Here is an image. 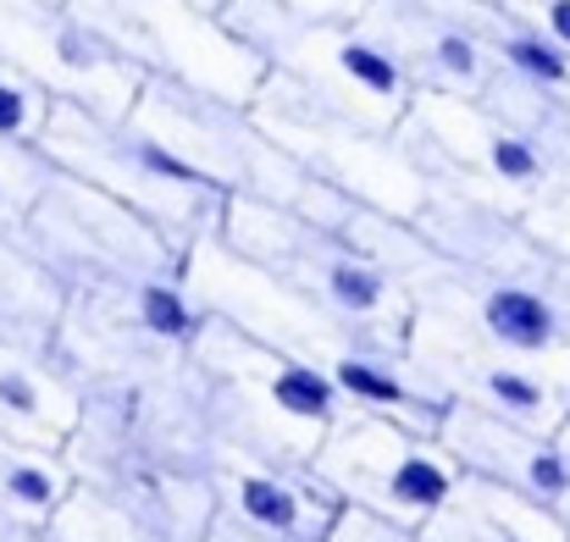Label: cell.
<instances>
[{
  "instance_id": "6",
  "label": "cell",
  "mask_w": 570,
  "mask_h": 542,
  "mask_svg": "<svg viewBox=\"0 0 570 542\" xmlns=\"http://www.w3.org/2000/svg\"><path fill=\"white\" fill-rule=\"evenodd\" d=\"M222 22L261 56V67L327 111H344L366 128H399L415 89L399 61L382 50L361 22L299 17L277 0H227Z\"/></svg>"
},
{
  "instance_id": "7",
  "label": "cell",
  "mask_w": 570,
  "mask_h": 542,
  "mask_svg": "<svg viewBox=\"0 0 570 542\" xmlns=\"http://www.w3.org/2000/svg\"><path fill=\"white\" fill-rule=\"evenodd\" d=\"M399 139L426 173L432 194H460L527 216L560 188L549 156L515 122H504L493 106L465 95H415L399 122Z\"/></svg>"
},
{
  "instance_id": "19",
  "label": "cell",
  "mask_w": 570,
  "mask_h": 542,
  "mask_svg": "<svg viewBox=\"0 0 570 542\" xmlns=\"http://www.w3.org/2000/svg\"><path fill=\"white\" fill-rule=\"evenodd\" d=\"M521 221H527V233H532L549 255H560L570 266V183H560V188H554L543 205H532Z\"/></svg>"
},
{
  "instance_id": "5",
  "label": "cell",
  "mask_w": 570,
  "mask_h": 542,
  "mask_svg": "<svg viewBox=\"0 0 570 542\" xmlns=\"http://www.w3.org/2000/svg\"><path fill=\"white\" fill-rule=\"evenodd\" d=\"M128 117L139 128H150L167 150H178L227 199H261V205L299 210L316 221H327L350 199L322 178H311L288 150H277L244 100H222V95L178 83V78H145Z\"/></svg>"
},
{
  "instance_id": "3",
  "label": "cell",
  "mask_w": 570,
  "mask_h": 542,
  "mask_svg": "<svg viewBox=\"0 0 570 542\" xmlns=\"http://www.w3.org/2000/svg\"><path fill=\"white\" fill-rule=\"evenodd\" d=\"M216 238L249 266H261L272 283H283L288 294L316 305L322 316L344 322L350 333L404 349L410 316H415L404 283L338 227L299 216V210L261 205V199H227Z\"/></svg>"
},
{
  "instance_id": "1",
  "label": "cell",
  "mask_w": 570,
  "mask_h": 542,
  "mask_svg": "<svg viewBox=\"0 0 570 542\" xmlns=\"http://www.w3.org/2000/svg\"><path fill=\"white\" fill-rule=\"evenodd\" d=\"M184 272H189V288L199 294V305L249 333L255 344L266 349H283L294 361H305L311 371H322L350 410H372V415H393L415 432H432L438 437V421H443V398L415 376V365L404 349H387L372 344L361 333H350L344 322L322 316L316 305H305L299 294H288L283 283H272L261 266H249L244 255H233L216 233L199 238L189 255H184Z\"/></svg>"
},
{
  "instance_id": "9",
  "label": "cell",
  "mask_w": 570,
  "mask_h": 542,
  "mask_svg": "<svg viewBox=\"0 0 570 542\" xmlns=\"http://www.w3.org/2000/svg\"><path fill=\"white\" fill-rule=\"evenodd\" d=\"M410 322H426L438 333H454L465 344L515 355L527 365H543L570 387V316L566 305L527 277L488 272V266H460L449 255H426L410 277Z\"/></svg>"
},
{
  "instance_id": "13",
  "label": "cell",
  "mask_w": 570,
  "mask_h": 542,
  "mask_svg": "<svg viewBox=\"0 0 570 542\" xmlns=\"http://www.w3.org/2000/svg\"><path fill=\"white\" fill-rule=\"evenodd\" d=\"M0 50L45 100L128 117L145 72L67 0H0Z\"/></svg>"
},
{
  "instance_id": "8",
  "label": "cell",
  "mask_w": 570,
  "mask_h": 542,
  "mask_svg": "<svg viewBox=\"0 0 570 542\" xmlns=\"http://www.w3.org/2000/svg\"><path fill=\"white\" fill-rule=\"evenodd\" d=\"M255 122L272 134L277 150H288L311 178H322L327 188L372 205L382 216H399V221H415L432 199V183L415 167V156L404 150L399 128H366L344 111H327L316 106L311 95H299L294 83L283 78H261L255 100H249Z\"/></svg>"
},
{
  "instance_id": "4",
  "label": "cell",
  "mask_w": 570,
  "mask_h": 542,
  "mask_svg": "<svg viewBox=\"0 0 570 542\" xmlns=\"http://www.w3.org/2000/svg\"><path fill=\"white\" fill-rule=\"evenodd\" d=\"M39 156L56 173L89 183L106 199H117L122 210L145 216L184 255L222 227L227 194L205 173H194L178 150H167L150 128H139L134 117H100V111L50 100V117H45V134H39Z\"/></svg>"
},
{
  "instance_id": "11",
  "label": "cell",
  "mask_w": 570,
  "mask_h": 542,
  "mask_svg": "<svg viewBox=\"0 0 570 542\" xmlns=\"http://www.w3.org/2000/svg\"><path fill=\"white\" fill-rule=\"evenodd\" d=\"M89 17L145 78H178L222 100H255L266 67L261 56L216 17L189 0H67Z\"/></svg>"
},
{
  "instance_id": "14",
  "label": "cell",
  "mask_w": 570,
  "mask_h": 542,
  "mask_svg": "<svg viewBox=\"0 0 570 542\" xmlns=\"http://www.w3.org/2000/svg\"><path fill=\"white\" fill-rule=\"evenodd\" d=\"M404 355L443 404H465L476 415H493V421H510V426H527L543 437H560L570 426V387L560 376H549L543 365L465 344L426 322H410Z\"/></svg>"
},
{
  "instance_id": "12",
  "label": "cell",
  "mask_w": 570,
  "mask_h": 542,
  "mask_svg": "<svg viewBox=\"0 0 570 542\" xmlns=\"http://www.w3.org/2000/svg\"><path fill=\"white\" fill-rule=\"evenodd\" d=\"M28 210L45 227V266L67 283L72 299L117 288V283H139V277L184 272V249L167 233H156L145 216L122 210L100 188L67 178L56 167Z\"/></svg>"
},
{
  "instance_id": "20",
  "label": "cell",
  "mask_w": 570,
  "mask_h": 542,
  "mask_svg": "<svg viewBox=\"0 0 570 542\" xmlns=\"http://www.w3.org/2000/svg\"><path fill=\"white\" fill-rule=\"evenodd\" d=\"M510 17H521L527 28H538L549 45H560L570 56V0H499Z\"/></svg>"
},
{
  "instance_id": "18",
  "label": "cell",
  "mask_w": 570,
  "mask_h": 542,
  "mask_svg": "<svg viewBox=\"0 0 570 542\" xmlns=\"http://www.w3.org/2000/svg\"><path fill=\"white\" fill-rule=\"evenodd\" d=\"M476 45L488 50V67L510 83H527L538 95H554L570 106V56L560 45H549L538 28H527L521 17H510L499 0L476 6Z\"/></svg>"
},
{
  "instance_id": "2",
  "label": "cell",
  "mask_w": 570,
  "mask_h": 542,
  "mask_svg": "<svg viewBox=\"0 0 570 542\" xmlns=\"http://www.w3.org/2000/svg\"><path fill=\"white\" fill-rule=\"evenodd\" d=\"M194 376L210 437L277 465H311L316 443L350 415L344 393L322 371L255 344L216 316L194 344Z\"/></svg>"
},
{
  "instance_id": "21",
  "label": "cell",
  "mask_w": 570,
  "mask_h": 542,
  "mask_svg": "<svg viewBox=\"0 0 570 542\" xmlns=\"http://www.w3.org/2000/svg\"><path fill=\"white\" fill-rule=\"evenodd\" d=\"M327 542H426L410 526H393V521H377V515H361V510H338Z\"/></svg>"
},
{
  "instance_id": "10",
  "label": "cell",
  "mask_w": 570,
  "mask_h": 542,
  "mask_svg": "<svg viewBox=\"0 0 570 542\" xmlns=\"http://www.w3.org/2000/svg\"><path fill=\"white\" fill-rule=\"evenodd\" d=\"M311 476L338 499V510H361L421 532L449 499V487L460 482V465L443 454L432 432H415L393 415L350 410L316 443Z\"/></svg>"
},
{
  "instance_id": "15",
  "label": "cell",
  "mask_w": 570,
  "mask_h": 542,
  "mask_svg": "<svg viewBox=\"0 0 570 542\" xmlns=\"http://www.w3.org/2000/svg\"><path fill=\"white\" fill-rule=\"evenodd\" d=\"M216 526L233 542H327L338 499L311 476V465H277L244 449H210Z\"/></svg>"
},
{
  "instance_id": "17",
  "label": "cell",
  "mask_w": 570,
  "mask_h": 542,
  "mask_svg": "<svg viewBox=\"0 0 570 542\" xmlns=\"http://www.w3.org/2000/svg\"><path fill=\"white\" fill-rule=\"evenodd\" d=\"M426 542H566V521L549 504H532L499 482L465 476L449 487L438 515L421 526Z\"/></svg>"
},
{
  "instance_id": "23",
  "label": "cell",
  "mask_w": 570,
  "mask_h": 542,
  "mask_svg": "<svg viewBox=\"0 0 570 542\" xmlns=\"http://www.w3.org/2000/svg\"><path fill=\"white\" fill-rule=\"evenodd\" d=\"M560 521H566V542H570V499L560 504Z\"/></svg>"
},
{
  "instance_id": "16",
  "label": "cell",
  "mask_w": 570,
  "mask_h": 542,
  "mask_svg": "<svg viewBox=\"0 0 570 542\" xmlns=\"http://www.w3.org/2000/svg\"><path fill=\"white\" fill-rule=\"evenodd\" d=\"M438 443L465 476L499 482V487H510L532 504H549L554 515L570 499V454L560 437H543V432L476 415L465 404H449L443 421H438Z\"/></svg>"
},
{
  "instance_id": "22",
  "label": "cell",
  "mask_w": 570,
  "mask_h": 542,
  "mask_svg": "<svg viewBox=\"0 0 570 542\" xmlns=\"http://www.w3.org/2000/svg\"><path fill=\"white\" fill-rule=\"evenodd\" d=\"M277 6H288L299 17H327V22H361V11H366V0H277Z\"/></svg>"
}]
</instances>
